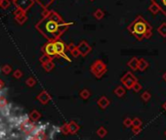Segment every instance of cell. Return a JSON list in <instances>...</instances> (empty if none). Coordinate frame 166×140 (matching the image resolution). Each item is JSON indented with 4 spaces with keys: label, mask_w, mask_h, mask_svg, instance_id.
<instances>
[{
    "label": "cell",
    "mask_w": 166,
    "mask_h": 140,
    "mask_svg": "<svg viewBox=\"0 0 166 140\" xmlns=\"http://www.w3.org/2000/svg\"><path fill=\"white\" fill-rule=\"evenodd\" d=\"M51 58L49 57L48 55H46V54H43L42 56H41V57L39 58V61H40V63L41 64H45V63H47V62H49V61H51Z\"/></svg>",
    "instance_id": "cell-28"
},
{
    "label": "cell",
    "mask_w": 166,
    "mask_h": 140,
    "mask_svg": "<svg viewBox=\"0 0 166 140\" xmlns=\"http://www.w3.org/2000/svg\"><path fill=\"white\" fill-rule=\"evenodd\" d=\"M97 134H98V136L101 137V138H104L105 135L108 134V130L105 129L104 127H100L98 129H97Z\"/></svg>",
    "instance_id": "cell-23"
},
{
    "label": "cell",
    "mask_w": 166,
    "mask_h": 140,
    "mask_svg": "<svg viewBox=\"0 0 166 140\" xmlns=\"http://www.w3.org/2000/svg\"><path fill=\"white\" fill-rule=\"evenodd\" d=\"M151 2L155 3L158 6L159 10L166 16V0H151Z\"/></svg>",
    "instance_id": "cell-13"
},
{
    "label": "cell",
    "mask_w": 166,
    "mask_h": 140,
    "mask_svg": "<svg viewBox=\"0 0 166 140\" xmlns=\"http://www.w3.org/2000/svg\"><path fill=\"white\" fill-rule=\"evenodd\" d=\"M41 50H42V52L44 54L48 55L52 60L57 57V53H56V49H55L54 41H48L47 43L43 45V47L41 48Z\"/></svg>",
    "instance_id": "cell-6"
},
{
    "label": "cell",
    "mask_w": 166,
    "mask_h": 140,
    "mask_svg": "<svg viewBox=\"0 0 166 140\" xmlns=\"http://www.w3.org/2000/svg\"><path fill=\"white\" fill-rule=\"evenodd\" d=\"M54 44H55V49H56V53H57V57H60L63 53H66V50L67 49V44L62 41L61 39H58V40H55L54 41Z\"/></svg>",
    "instance_id": "cell-9"
},
{
    "label": "cell",
    "mask_w": 166,
    "mask_h": 140,
    "mask_svg": "<svg viewBox=\"0 0 166 140\" xmlns=\"http://www.w3.org/2000/svg\"><path fill=\"white\" fill-rule=\"evenodd\" d=\"M142 85L140 84L139 82H135L134 83V85H133V87H132V90L134 91V92H139V91H141V89H142Z\"/></svg>",
    "instance_id": "cell-33"
},
{
    "label": "cell",
    "mask_w": 166,
    "mask_h": 140,
    "mask_svg": "<svg viewBox=\"0 0 166 140\" xmlns=\"http://www.w3.org/2000/svg\"><path fill=\"white\" fill-rule=\"evenodd\" d=\"M149 66H150L149 62H147L146 59L142 58V59H140V61H139V69H138V71L144 72L147 68H149Z\"/></svg>",
    "instance_id": "cell-16"
},
{
    "label": "cell",
    "mask_w": 166,
    "mask_h": 140,
    "mask_svg": "<svg viewBox=\"0 0 166 140\" xmlns=\"http://www.w3.org/2000/svg\"><path fill=\"white\" fill-rule=\"evenodd\" d=\"M15 21L18 23L19 25H24L25 23L27 21V16H26V13L24 14V15L19 16V17H15Z\"/></svg>",
    "instance_id": "cell-20"
},
{
    "label": "cell",
    "mask_w": 166,
    "mask_h": 140,
    "mask_svg": "<svg viewBox=\"0 0 166 140\" xmlns=\"http://www.w3.org/2000/svg\"><path fill=\"white\" fill-rule=\"evenodd\" d=\"M7 105V100L5 97L3 96H0V109H3L5 108Z\"/></svg>",
    "instance_id": "cell-34"
},
{
    "label": "cell",
    "mask_w": 166,
    "mask_h": 140,
    "mask_svg": "<svg viewBox=\"0 0 166 140\" xmlns=\"http://www.w3.org/2000/svg\"><path fill=\"white\" fill-rule=\"evenodd\" d=\"M34 3H35V0H17V1L14 3V5L16 6V8H19L26 13L33 6Z\"/></svg>",
    "instance_id": "cell-7"
},
{
    "label": "cell",
    "mask_w": 166,
    "mask_h": 140,
    "mask_svg": "<svg viewBox=\"0 0 166 140\" xmlns=\"http://www.w3.org/2000/svg\"><path fill=\"white\" fill-rule=\"evenodd\" d=\"M12 1H13V3H15V2L17 1V0H12Z\"/></svg>",
    "instance_id": "cell-45"
},
{
    "label": "cell",
    "mask_w": 166,
    "mask_h": 140,
    "mask_svg": "<svg viewBox=\"0 0 166 140\" xmlns=\"http://www.w3.org/2000/svg\"><path fill=\"white\" fill-rule=\"evenodd\" d=\"M90 71L95 76V77L101 78L107 73V66H105V64L102 60H96V61L91 65Z\"/></svg>",
    "instance_id": "cell-3"
},
{
    "label": "cell",
    "mask_w": 166,
    "mask_h": 140,
    "mask_svg": "<svg viewBox=\"0 0 166 140\" xmlns=\"http://www.w3.org/2000/svg\"><path fill=\"white\" fill-rule=\"evenodd\" d=\"M139 61H140V59H138L137 57H133L129 60L127 65L132 71L135 72V71H138V69H139Z\"/></svg>",
    "instance_id": "cell-11"
},
{
    "label": "cell",
    "mask_w": 166,
    "mask_h": 140,
    "mask_svg": "<svg viewBox=\"0 0 166 140\" xmlns=\"http://www.w3.org/2000/svg\"><path fill=\"white\" fill-rule=\"evenodd\" d=\"M26 85H27V86L32 87V86H34V85H35L36 81H35V79H34L33 77H29V78H27V79H26Z\"/></svg>",
    "instance_id": "cell-31"
},
{
    "label": "cell",
    "mask_w": 166,
    "mask_h": 140,
    "mask_svg": "<svg viewBox=\"0 0 166 140\" xmlns=\"http://www.w3.org/2000/svg\"><path fill=\"white\" fill-rule=\"evenodd\" d=\"M61 132L64 135H67V134H71L70 133V127H68V123L67 124H64L62 127H61Z\"/></svg>",
    "instance_id": "cell-25"
},
{
    "label": "cell",
    "mask_w": 166,
    "mask_h": 140,
    "mask_svg": "<svg viewBox=\"0 0 166 140\" xmlns=\"http://www.w3.org/2000/svg\"><path fill=\"white\" fill-rule=\"evenodd\" d=\"M24 14H26V12H24V11L21 10V9H19V8H16L15 12H14V16H15V17H19V16L24 15Z\"/></svg>",
    "instance_id": "cell-35"
},
{
    "label": "cell",
    "mask_w": 166,
    "mask_h": 140,
    "mask_svg": "<svg viewBox=\"0 0 166 140\" xmlns=\"http://www.w3.org/2000/svg\"><path fill=\"white\" fill-rule=\"evenodd\" d=\"M11 5V1L10 0H2L1 1V8L2 9H7V8H9V6Z\"/></svg>",
    "instance_id": "cell-30"
},
{
    "label": "cell",
    "mask_w": 166,
    "mask_h": 140,
    "mask_svg": "<svg viewBox=\"0 0 166 140\" xmlns=\"http://www.w3.org/2000/svg\"><path fill=\"white\" fill-rule=\"evenodd\" d=\"M37 100L40 102V103H42V104H47L48 102L51 100V96H50V94L47 91L44 90V91H42L37 96Z\"/></svg>",
    "instance_id": "cell-10"
},
{
    "label": "cell",
    "mask_w": 166,
    "mask_h": 140,
    "mask_svg": "<svg viewBox=\"0 0 166 140\" xmlns=\"http://www.w3.org/2000/svg\"><path fill=\"white\" fill-rule=\"evenodd\" d=\"M120 81L122 83V85L126 87V89H132L134 83L138 81V79L131 72H128L121 77Z\"/></svg>",
    "instance_id": "cell-4"
},
{
    "label": "cell",
    "mask_w": 166,
    "mask_h": 140,
    "mask_svg": "<svg viewBox=\"0 0 166 140\" xmlns=\"http://www.w3.org/2000/svg\"><path fill=\"white\" fill-rule=\"evenodd\" d=\"M77 49H78V51H79L80 55L83 56V57H85L86 55H88L92 51V47L86 42L85 40L81 41V42L79 43V45L77 46Z\"/></svg>",
    "instance_id": "cell-8"
},
{
    "label": "cell",
    "mask_w": 166,
    "mask_h": 140,
    "mask_svg": "<svg viewBox=\"0 0 166 140\" xmlns=\"http://www.w3.org/2000/svg\"><path fill=\"white\" fill-rule=\"evenodd\" d=\"M149 10H150V13H153L154 15H156L160 10H159V8H158V6L156 5L155 3H154V2H151V4L149 6Z\"/></svg>",
    "instance_id": "cell-22"
},
{
    "label": "cell",
    "mask_w": 166,
    "mask_h": 140,
    "mask_svg": "<svg viewBox=\"0 0 166 140\" xmlns=\"http://www.w3.org/2000/svg\"><path fill=\"white\" fill-rule=\"evenodd\" d=\"M42 16L43 18L36 24L35 27L48 41L60 39V37L73 24L64 22L61 15L53 10L50 11L45 9Z\"/></svg>",
    "instance_id": "cell-1"
},
{
    "label": "cell",
    "mask_w": 166,
    "mask_h": 140,
    "mask_svg": "<svg viewBox=\"0 0 166 140\" xmlns=\"http://www.w3.org/2000/svg\"><path fill=\"white\" fill-rule=\"evenodd\" d=\"M162 108H163V109H164V110L166 111V102H165V103H164V104L162 105Z\"/></svg>",
    "instance_id": "cell-43"
},
{
    "label": "cell",
    "mask_w": 166,
    "mask_h": 140,
    "mask_svg": "<svg viewBox=\"0 0 166 140\" xmlns=\"http://www.w3.org/2000/svg\"><path fill=\"white\" fill-rule=\"evenodd\" d=\"M97 104H98V106L100 107L101 109L105 110V109H107L108 107L109 106L110 102H109V100L105 96H102V97H100V99L98 101H97Z\"/></svg>",
    "instance_id": "cell-12"
},
{
    "label": "cell",
    "mask_w": 166,
    "mask_h": 140,
    "mask_svg": "<svg viewBox=\"0 0 166 140\" xmlns=\"http://www.w3.org/2000/svg\"><path fill=\"white\" fill-rule=\"evenodd\" d=\"M142 120L139 118H135L132 122V127H142Z\"/></svg>",
    "instance_id": "cell-27"
},
{
    "label": "cell",
    "mask_w": 166,
    "mask_h": 140,
    "mask_svg": "<svg viewBox=\"0 0 166 140\" xmlns=\"http://www.w3.org/2000/svg\"><path fill=\"white\" fill-rule=\"evenodd\" d=\"M113 92L118 98H121V97H123L124 95H125V88H124L123 86H121V85H119V86H117L116 88H115Z\"/></svg>",
    "instance_id": "cell-17"
},
{
    "label": "cell",
    "mask_w": 166,
    "mask_h": 140,
    "mask_svg": "<svg viewBox=\"0 0 166 140\" xmlns=\"http://www.w3.org/2000/svg\"><path fill=\"white\" fill-rule=\"evenodd\" d=\"M55 1V0H35L36 3H38L41 8H43V10L48 9V7Z\"/></svg>",
    "instance_id": "cell-15"
},
{
    "label": "cell",
    "mask_w": 166,
    "mask_h": 140,
    "mask_svg": "<svg viewBox=\"0 0 166 140\" xmlns=\"http://www.w3.org/2000/svg\"><path fill=\"white\" fill-rule=\"evenodd\" d=\"M42 67H43V69L45 70L46 72H51L52 70L54 69V67H55V64L53 63V60H51V61H49L47 63L43 64Z\"/></svg>",
    "instance_id": "cell-18"
},
{
    "label": "cell",
    "mask_w": 166,
    "mask_h": 140,
    "mask_svg": "<svg viewBox=\"0 0 166 140\" xmlns=\"http://www.w3.org/2000/svg\"><path fill=\"white\" fill-rule=\"evenodd\" d=\"M1 1H2V0H0V7H1Z\"/></svg>",
    "instance_id": "cell-46"
},
{
    "label": "cell",
    "mask_w": 166,
    "mask_h": 140,
    "mask_svg": "<svg viewBox=\"0 0 166 140\" xmlns=\"http://www.w3.org/2000/svg\"><path fill=\"white\" fill-rule=\"evenodd\" d=\"M132 122H133V120L130 119V118H126L125 120H123V125L125 127H132Z\"/></svg>",
    "instance_id": "cell-29"
},
{
    "label": "cell",
    "mask_w": 166,
    "mask_h": 140,
    "mask_svg": "<svg viewBox=\"0 0 166 140\" xmlns=\"http://www.w3.org/2000/svg\"><path fill=\"white\" fill-rule=\"evenodd\" d=\"M36 125L31 122V120L29 118H26V119H22L21 120V124H20V128L26 134H31L32 131L34 130Z\"/></svg>",
    "instance_id": "cell-5"
},
{
    "label": "cell",
    "mask_w": 166,
    "mask_h": 140,
    "mask_svg": "<svg viewBox=\"0 0 166 140\" xmlns=\"http://www.w3.org/2000/svg\"><path fill=\"white\" fill-rule=\"evenodd\" d=\"M22 76V73L20 71V70H17V71H15V73H14V77L16 78H21Z\"/></svg>",
    "instance_id": "cell-39"
},
{
    "label": "cell",
    "mask_w": 166,
    "mask_h": 140,
    "mask_svg": "<svg viewBox=\"0 0 166 140\" xmlns=\"http://www.w3.org/2000/svg\"><path fill=\"white\" fill-rule=\"evenodd\" d=\"M79 96L82 98V99H84V100H87L88 98L91 96V92L88 90V89H82L81 91H80V93H79Z\"/></svg>",
    "instance_id": "cell-24"
},
{
    "label": "cell",
    "mask_w": 166,
    "mask_h": 140,
    "mask_svg": "<svg viewBox=\"0 0 166 140\" xmlns=\"http://www.w3.org/2000/svg\"><path fill=\"white\" fill-rule=\"evenodd\" d=\"M68 127H70V133L71 134H75L78 130L80 129L79 124L75 123L74 120H71V122L68 123Z\"/></svg>",
    "instance_id": "cell-14"
},
{
    "label": "cell",
    "mask_w": 166,
    "mask_h": 140,
    "mask_svg": "<svg viewBox=\"0 0 166 140\" xmlns=\"http://www.w3.org/2000/svg\"><path fill=\"white\" fill-rule=\"evenodd\" d=\"M40 118V114L38 113L37 111H33L32 113L30 114V119L32 120H37Z\"/></svg>",
    "instance_id": "cell-32"
},
{
    "label": "cell",
    "mask_w": 166,
    "mask_h": 140,
    "mask_svg": "<svg viewBox=\"0 0 166 140\" xmlns=\"http://www.w3.org/2000/svg\"><path fill=\"white\" fill-rule=\"evenodd\" d=\"M157 31H158V34H159L161 36L166 37V23H162V24H161V25L158 27Z\"/></svg>",
    "instance_id": "cell-21"
},
{
    "label": "cell",
    "mask_w": 166,
    "mask_h": 140,
    "mask_svg": "<svg viewBox=\"0 0 166 140\" xmlns=\"http://www.w3.org/2000/svg\"><path fill=\"white\" fill-rule=\"evenodd\" d=\"M165 136H166V131H165Z\"/></svg>",
    "instance_id": "cell-48"
},
{
    "label": "cell",
    "mask_w": 166,
    "mask_h": 140,
    "mask_svg": "<svg viewBox=\"0 0 166 140\" xmlns=\"http://www.w3.org/2000/svg\"><path fill=\"white\" fill-rule=\"evenodd\" d=\"M71 53V55H72V56H73V57H74V58H77L78 56L80 55V53H79V51H78L77 47H76V48H75L74 50H72Z\"/></svg>",
    "instance_id": "cell-38"
},
{
    "label": "cell",
    "mask_w": 166,
    "mask_h": 140,
    "mask_svg": "<svg viewBox=\"0 0 166 140\" xmlns=\"http://www.w3.org/2000/svg\"><path fill=\"white\" fill-rule=\"evenodd\" d=\"M90 1H94V0H90Z\"/></svg>",
    "instance_id": "cell-47"
},
{
    "label": "cell",
    "mask_w": 166,
    "mask_h": 140,
    "mask_svg": "<svg viewBox=\"0 0 166 140\" xmlns=\"http://www.w3.org/2000/svg\"><path fill=\"white\" fill-rule=\"evenodd\" d=\"M76 47H77V46H75V45H74V43H72V42L67 45V49L68 51H70V52H71L72 50H74Z\"/></svg>",
    "instance_id": "cell-37"
},
{
    "label": "cell",
    "mask_w": 166,
    "mask_h": 140,
    "mask_svg": "<svg viewBox=\"0 0 166 140\" xmlns=\"http://www.w3.org/2000/svg\"><path fill=\"white\" fill-rule=\"evenodd\" d=\"M141 98H142L143 101L147 102V101H150V99L151 98V95H150V93L149 91H144V92L142 93Z\"/></svg>",
    "instance_id": "cell-26"
},
{
    "label": "cell",
    "mask_w": 166,
    "mask_h": 140,
    "mask_svg": "<svg viewBox=\"0 0 166 140\" xmlns=\"http://www.w3.org/2000/svg\"><path fill=\"white\" fill-rule=\"evenodd\" d=\"M2 87H3V82H2L1 81H0V89H1Z\"/></svg>",
    "instance_id": "cell-44"
},
{
    "label": "cell",
    "mask_w": 166,
    "mask_h": 140,
    "mask_svg": "<svg viewBox=\"0 0 166 140\" xmlns=\"http://www.w3.org/2000/svg\"><path fill=\"white\" fill-rule=\"evenodd\" d=\"M142 130V127H132V132L135 135H138Z\"/></svg>",
    "instance_id": "cell-40"
},
{
    "label": "cell",
    "mask_w": 166,
    "mask_h": 140,
    "mask_svg": "<svg viewBox=\"0 0 166 140\" xmlns=\"http://www.w3.org/2000/svg\"><path fill=\"white\" fill-rule=\"evenodd\" d=\"M93 16H94V18L96 19V20L100 21L104 18L105 13L103 12V10H101V9H97V10L93 13Z\"/></svg>",
    "instance_id": "cell-19"
},
{
    "label": "cell",
    "mask_w": 166,
    "mask_h": 140,
    "mask_svg": "<svg viewBox=\"0 0 166 140\" xmlns=\"http://www.w3.org/2000/svg\"><path fill=\"white\" fill-rule=\"evenodd\" d=\"M2 71H3L4 74H10V72L12 71V69H11L10 66H8V65H6V66H4V67L2 68Z\"/></svg>",
    "instance_id": "cell-36"
},
{
    "label": "cell",
    "mask_w": 166,
    "mask_h": 140,
    "mask_svg": "<svg viewBox=\"0 0 166 140\" xmlns=\"http://www.w3.org/2000/svg\"><path fill=\"white\" fill-rule=\"evenodd\" d=\"M162 78H163V79H164V81H166V72H165V73L163 74V76H162Z\"/></svg>",
    "instance_id": "cell-42"
},
{
    "label": "cell",
    "mask_w": 166,
    "mask_h": 140,
    "mask_svg": "<svg viewBox=\"0 0 166 140\" xmlns=\"http://www.w3.org/2000/svg\"><path fill=\"white\" fill-rule=\"evenodd\" d=\"M60 57H62V58H64V60H67V61H68V62H70L71 61V59H70V57H68V56L66 54V53H63L61 56H60Z\"/></svg>",
    "instance_id": "cell-41"
},
{
    "label": "cell",
    "mask_w": 166,
    "mask_h": 140,
    "mask_svg": "<svg viewBox=\"0 0 166 140\" xmlns=\"http://www.w3.org/2000/svg\"><path fill=\"white\" fill-rule=\"evenodd\" d=\"M128 31L131 34L141 41L145 38H150L153 35V27L142 16H137V18L128 26Z\"/></svg>",
    "instance_id": "cell-2"
}]
</instances>
